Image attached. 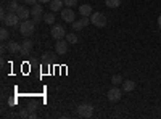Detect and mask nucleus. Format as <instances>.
<instances>
[{
    "instance_id": "nucleus-1",
    "label": "nucleus",
    "mask_w": 161,
    "mask_h": 119,
    "mask_svg": "<svg viewBox=\"0 0 161 119\" xmlns=\"http://www.w3.org/2000/svg\"><path fill=\"white\" fill-rule=\"evenodd\" d=\"M34 29H36V23L32 19H24L21 24H19V32L21 35L24 37H31L34 34Z\"/></svg>"
},
{
    "instance_id": "nucleus-2",
    "label": "nucleus",
    "mask_w": 161,
    "mask_h": 119,
    "mask_svg": "<svg viewBox=\"0 0 161 119\" xmlns=\"http://www.w3.org/2000/svg\"><path fill=\"white\" fill-rule=\"evenodd\" d=\"M90 23L93 26H97V28H105L106 26V16L100 11H93L90 15Z\"/></svg>"
},
{
    "instance_id": "nucleus-3",
    "label": "nucleus",
    "mask_w": 161,
    "mask_h": 119,
    "mask_svg": "<svg viewBox=\"0 0 161 119\" xmlns=\"http://www.w3.org/2000/svg\"><path fill=\"white\" fill-rule=\"evenodd\" d=\"M77 114H79L80 117L89 119V117H92V114H93V106H92L90 103H82V105H79V106H77Z\"/></svg>"
},
{
    "instance_id": "nucleus-4",
    "label": "nucleus",
    "mask_w": 161,
    "mask_h": 119,
    "mask_svg": "<svg viewBox=\"0 0 161 119\" xmlns=\"http://www.w3.org/2000/svg\"><path fill=\"white\" fill-rule=\"evenodd\" d=\"M50 34H52V37L55 39V41H60V39H64L66 37V29L63 28L61 24H53Z\"/></svg>"
},
{
    "instance_id": "nucleus-5",
    "label": "nucleus",
    "mask_w": 161,
    "mask_h": 119,
    "mask_svg": "<svg viewBox=\"0 0 161 119\" xmlns=\"http://www.w3.org/2000/svg\"><path fill=\"white\" fill-rule=\"evenodd\" d=\"M2 21H3L7 26H10V28H15V26H18V23H19V16H18V13L8 11L7 16H5Z\"/></svg>"
},
{
    "instance_id": "nucleus-6",
    "label": "nucleus",
    "mask_w": 161,
    "mask_h": 119,
    "mask_svg": "<svg viewBox=\"0 0 161 119\" xmlns=\"http://www.w3.org/2000/svg\"><path fill=\"white\" fill-rule=\"evenodd\" d=\"M108 100L111 101V103H116V101H119L121 100V97H123V90L121 89H118L116 85H113L110 90H108Z\"/></svg>"
},
{
    "instance_id": "nucleus-7",
    "label": "nucleus",
    "mask_w": 161,
    "mask_h": 119,
    "mask_svg": "<svg viewBox=\"0 0 161 119\" xmlns=\"http://www.w3.org/2000/svg\"><path fill=\"white\" fill-rule=\"evenodd\" d=\"M61 18H63L64 23H74V21H76V13H74L73 8L66 7V8L61 10Z\"/></svg>"
},
{
    "instance_id": "nucleus-8",
    "label": "nucleus",
    "mask_w": 161,
    "mask_h": 119,
    "mask_svg": "<svg viewBox=\"0 0 161 119\" xmlns=\"http://www.w3.org/2000/svg\"><path fill=\"white\" fill-rule=\"evenodd\" d=\"M68 41L66 39H60V41L55 42V53L57 55H64L66 51H68Z\"/></svg>"
},
{
    "instance_id": "nucleus-9",
    "label": "nucleus",
    "mask_w": 161,
    "mask_h": 119,
    "mask_svg": "<svg viewBox=\"0 0 161 119\" xmlns=\"http://www.w3.org/2000/svg\"><path fill=\"white\" fill-rule=\"evenodd\" d=\"M89 23H90V18H87V16H82L80 19H76L74 23H71V24H73V31H80V29H84Z\"/></svg>"
},
{
    "instance_id": "nucleus-10",
    "label": "nucleus",
    "mask_w": 161,
    "mask_h": 119,
    "mask_svg": "<svg viewBox=\"0 0 161 119\" xmlns=\"http://www.w3.org/2000/svg\"><path fill=\"white\" fill-rule=\"evenodd\" d=\"M92 13H93V10H92V5H89V3L79 7V15H80V16H87V18H90Z\"/></svg>"
},
{
    "instance_id": "nucleus-11",
    "label": "nucleus",
    "mask_w": 161,
    "mask_h": 119,
    "mask_svg": "<svg viewBox=\"0 0 161 119\" xmlns=\"http://www.w3.org/2000/svg\"><path fill=\"white\" fill-rule=\"evenodd\" d=\"M7 47H8V51H10V53H19L21 48H23V45L18 44V42H15V41H10V42L7 44Z\"/></svg>"
},
{
    "instance_id": "nucleus-12",
    "label": "nucleus",
    "mask_w": 161,
    "mask_h": 119,
    "mask_svg": "<svg viewBox=\"0 0 161 119\" xmlns=\"http://www.w3.org/2000/svg\"><path fill=\"white\" fill-rule=\"evenodd\" d=\"M31 16H32V18H36V16H44V8H42V5H39V3L32 5V8H31Z\"/></svg>"
},
{
    "instance_id": "nucleus-13",
    "label": "nucleus",
    "mask_w": 161,
    "mask_h": 119,
    "mask_svg": "<svg viewBox=\"0 0 161 119\" xmlns=\"http://www.w3.org/2000/svg\"><path fill=\"white\" fill-rule=\"evenodd\" d=\"M16 13H18V16H19V19H21V21H24V19H28V18L31 16V10H28V8H26V7H19Z\"/></svg>"
},
{
    "instance_id": "nucleus-14",
    "label": "nucleus",
    "mask_w": 161,
    "mask_h": 119,
    "mask_svg": "<svg viewBox=\"0 0 161 119\" xmlns=\"http://www.w3.org/2000/svg\"><path fill=\"white\" fill-rule=\"evenodd\" d=\"M61 5H64L63 0H52V2L48 3V8L52 11H60L61 10Z\"/></svg>"
},
{
    "instance_id": "nucleus-15",
    "label": "nucleus",
    "mask_w": 161,
    "mask_h": 119,
    "mask_svg": "<svg viewBox=\"0 0 161 119\" xmlns=\"http://www.w3.org/2000/svg\"><path fill=\"white\" fill-rule=\"evenodd\" d=\"M134 89H136V82L130 81V79H127V81L123 82V92H132Z\"/></svg>"
},
{
    "instance_id": "nucleus-16",
    "label": "nucleus",
    "mask_w": 161,
    "mask_h": 119,
    "mask_svg": "<svg viewBox=\"0 0 161 119\" xmlns=\"http://www.w3.org/2000/svg\"><path fill=\"white\" fill-rule=\"evenodd\" d=\"M55 19H57L55 11H52V13H45V15H44V23H45V24H55Z\"/></svg>"
},
{
    "instance_id": "nucleus-17",
    "label": "nucleus",
    "mask_w": 161,
    "mask_h": 119,
    "mask_svg": "<svg viewBox=\"0 0 161 119\" xmlns=\"http://www.w3.org/2000/svg\"><path fill=\"white\" fill-rule=\"evenodd\" d=\"M19 7H21V5H19L18 0H11V2L7 5V10H8V11H13V13H16Z\"/></svg>"
},
{
    "instance_id": "nucleus-18",
    "label": "nucleus",
    "mask_w": 161,
    "mask_h": 119,
    "mask_svg": "<svg viewBox=\"0 0 161 119\" xmlns=\"http://www.w3.org/2000/svg\"><path fill=\"white\" fill-rule=\"evenodd\" d=\"M105 5L108 8H118L121 5V0H105Z\"/></svg>"
},
{
    "instance_id": "nucleus-19",
    "label": "nucleus",
    "mask_w": 161,
    "mask_h": 119,
    "mask_svg": "<svg viewBox=\"0 0 161 119\" xmlns=\"http://www.w3.org/2000/svg\"><path fill=\"white\" fill-rule=\"evenodd\" d=\"M66 41H68L69 44H77V41H79V39H77V35H76V32H69V34H66Z\"/></svg>"
},
{
    "instance_id": "nucleus-20",
    "label": "nucleus",
    "mask_w": 161,
    "mask_h": 119,
    "mask_svg": "<svg viewBox=\"0 0 161 119\" xmlns=\"http://www.w3.org/2000/svg\"><path fill=\"white\" fill-rule=\"evenodd\" d=\"M111 82H113V85H119V84H123V82H124V79H123V76L114 74V76L111 77Z\"/></svg>"
},
{
    "instance_id": "nucleus-21",
    "label": "nucleus",
    "mask_w": 161,
    "mask_h": 119,
    "mask_svg": "<svg viewBox=\"0 0 161 119\" xmlns=\"http://www.w3.org/2000/svg\"><path fill=\"white\" fill-rule=\"evenodd\" d=\"M23 48H29V50H32V47H34V42L31 41V39H26V41H23Z\"/></svg>"
},
{
    "instance_id": "nucleus-22",
    "label": "nucleus",
    "mask_w": 161,
    "mask_h": 119,
    "mask_svg": "<svg viewBox=\"0 0 161 119\" xmlns=\"http://www.w3.org/2000/svg\"><path fill=\"white\" fill-rule=\"evenodd\" d=\"M0 39H2V42H5L7 39H8V31H7V28L0 29Z\"/></svg>"
},
{
    "instance_id": "nucleus-23",
    "label": "nucleus",
    "mask_w": 161,
    "mask_h": 119,
    "mask_svg": "<svg viewBox=\"0 0 161 119\" xmlns=\"http://www.w3.org/2000/svg\"><path fill=\"white\" fill-rule=\"evenodd\" d=\"M63 2H64L66 7H69V8H73L74 5H77V0H63Z\"/></svg>"
},
{
    "instance_id": "nucleus-24",
    "label": "nucleus",
    "mask_w": 161,
    "mask_h": 119,
    "mask_svg": "<svg viewBox=\"0 0 161 119\" xmlns=\"http://www.w3.org/2000/svg\"><path fill=\"white\" fill-rule=\"evenodd\" d=\"M19 55H21V57H29V55H31V50H29V48H21Z\"/></svg>"
},
{
    "instance_id": "nucleus-25",
    "label": "nucleus",
    "mask_w": 161,
    "mask_h": 119,
    "mask_svg": "<svg viewBox=\"0 0 161 119\" xmlns=\"http://www.w3.org/2000/svg\"><path fill=\"white\" fill-rule=\"evenodd\" d=\"M52 57H53V53H44V55H42V61H44V63H47V61H50V60H52Z\"/></svg>"
},
{
    "instance_id": "nucleus-26",
    "label": "nucleus",
    "mask_w": 161,
    "mask_h": 119,
    "mask_svg": "<svg viewBox=\"0 0 161 119\" xmlns=\"http://www.w3.org/2000/svg\"><path fill=\"white\" fill-rule=\"evenodd\" d=\"M19 116H21V117H29V116H31V114H29V110H24V108H23V110L19 111Z\"/></svg>"
},
{
    "instance_id": "nucleus-27",
    "label": "nucleus",
    "mask_w": 161,
    "mask_h": 119,
    "mask_svg": "<svg viewBox=\"0 0 161 119\" xmlns=\"http://www.w3.org/2000/svg\"><path fill=\"white\" fill-rule=\"evenodd\" d=\"M23 2H24L26 5H36V3L39 2V0H23Z\"/></svg>"
},
{
    "instance_id": "nucleus-28",
    "label": "nucleus",
    "mask_w": 161,
    "mask_h": 119,
    "mask_svg": "<svg viewBox=\"0 0 161 119\" xmlns=\"http://www.w3.org/2000/svg\"><path fill=\"white\" fill-rule=\"evenodd\" d=\"M0 16H2V19L7 16V10H5V8H2V10H0Z\"/></svg>"
},
{
    "instance_id": "nucleus-29",
    "label": "nucleus",
    "mask_w": 161,
    "mask_h": 119,
    "mask_svg": "<svg viewBox=\"0 0 161 119\" xmlns=\"http://www.w3.org/2000/svg\"><path fill=\"white\" fill-rule=\"evenodd\" d=\"M158 28H159V29H161V15H159V16H158Z\"/></svg>"
},
{
    "instance_id": "nucleus-30",
    "label": "nucleus",
    "mask_w": 161,
    "mask_h": 119,
    "mask_svg": "<svg viewBox=\"0 0 161 119\" xmlns=\"http://www.w3.org/2000/svg\"><path fill=\"white\" fill-rule=\"evenodd\" d=\"M39 2H42V3H50L52 0H39Z\"/></svg>"
}]
</instances>
